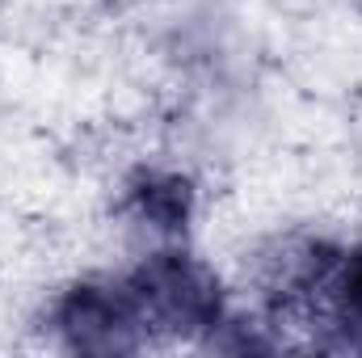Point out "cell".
<instances>
[{"mask_svg": "<svg viewBox=\"0 0 362 358\" xmlns=\"http://www.w3.org/2000/svg\"><path fill=\"white\" fill-rule=\"evenodd\" d=\"M127 295L144 333H202L219 325V287L206 270L181 253H160L127 278Z\"/></svg>", "mask_w": 362, "mask_h": 358, "instance_id": "1", "label": "cell"}, {"mask_svg": "<svg viewBox=\"0 0 362 358\" xmlns=\"http://www.w3.org/2000/svg\"><path fill=\"white\" fill-rule=\"evenodd\" d=\"M55 329L72 350H135L148 333L127 282H81L55 304Z\"/></svg>", "mask_w": 362, "mask_h": 358, "instance_id": "2", "label": "cell"}, {"mask_svg": "<svg viewBox=\"0 0 362 358\" xmlns=\"http://www.w3.org/2000/svg\"><path fill=\"white\" fill-rule=\"evenodd\" d=\"M316 299L333 312L337 325H346V329H362V245L329 262Z\"/></svg>", "mask_w": 362, "mask_h": 358, "instance_id": "3", "label": "cell"}]
</instances>
